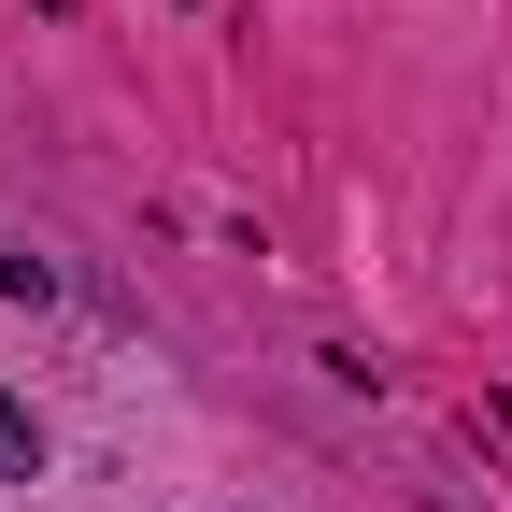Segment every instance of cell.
Segmentation results:
<instances>
[{"mask_svg": "<svg viewBox=\"0 0 512 512\" xmlns=\"http://www.w3.org/2000/svg\"><path fill=\"white\" fill-rule=\"evenodd\" d=\"M0 484H43V413L0 384Z\"/></svg>", "mask_w": 512, "mask_h": 512, "instance_id": "cell-1", "label": "cell"}]
</instances>
